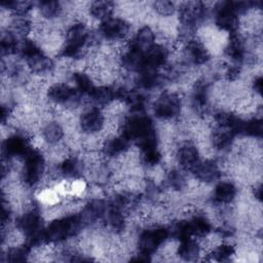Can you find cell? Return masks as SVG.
Here are the masks:
<instances>
[{
    "mask_svg": "<svg viewBox=\"0 0 263 263\" xmlns=\"http://www.w3.org/2000/svg\"><path fill=\"white\" fill-rule=\"evenodd\" d=\"M152 8L154 11L161 15V16H170L175 13L176 11V4L172 1L167 0H160V1H155L152 3Z\"/></svg>",
    "mask_w": 263,
    "mask_h": 263,
    "instance_id": "cell-35",
    "label": "cell"
},
{
    "mask_svg": "<svg viewBox=\"0 0 263 263\" xmlns=\"http://www.w3.org/2000/svg\"><path fill=\"white\" fill-rule=\"evenodd\" d=\"M262 187H261V185L259 184V185H257V186H255V188H254V196H255V198L258 200V201H261V196H262V189H261Z\"/></svg>",
    "mask_w": 263,
    "mask_h": 263,
    "instance_id": "cell-38",
    "label": "cell"
},
{
    "mask_svg": "<svg viewBox=\"0 0 263 263\" xmlns=\"http://www.w3.org/2000/svg\"><path fill=\"white\" fill-rule=\"evenodd\" d=\"M171 236V229L154 226L143 230L138 239L139 253L151 257Z\"/></svg>",
    "mask_w": 263,
    "mask_h": 263,
    "instance_id": "cell-7",
    "label": "cell"
},
{
    "mask_svg": "<svg viewBox=\"0 0 263 263\" xmlns=\"http://www.w3.org/2000/svg\"><path fill=\"white\" fill-rule=\"evenodd\" d=\"M89 38L90 33L87 27L81 22L74 23L66 32L65 42L60 49V54L67 59L78 58L88 44Z\"/></svg>",
    "mask_w": 263,
    "mask_h": 263,
    "instance_id": "cell-2",
    "label": "cell"
},
{
    "mask_svg": "<svg viewBox=\"0 0 263 263\" xmlns=\"http://www.w3.org/2000/svg\"><path fill=\"white\" fill-rule=\"evenodd\" d=\"M186 222L192 237H204L212 230V224L210 220L202 215H195L186 220Z\"/></svg>",
    "mask_w": 263,
    "mask_h": 263,
    "instance_id": "cell-24",
    "label": "cell"
},
{
    "mask_svg": "<svg viewBox=\"0 0 263 263\" xmlns=\"http://www.w3.org/2000/svg\"><path fill=\"white\" fill-rule=\"evenodd\" d=\"M184 54L187 61L195 66L205 64L210 59V53L205 45L197 39H188L184 46Z\"/></svg>",
    "mask_w": 263,
    "mask_h": 263,
    "instance_id": "cell-16",
    "label": "cell"
},
{
    "mask_svg": "<svg viewBox=\"0 0 263 263\" xmlns=\"http://www.w3.org/2000/svg\"><path fill=\"white\" fill-rule=\"evenodd\" d=\"M235 254V248L228 242L217 245L211 252V256L216 261H227Z\"/></svg>",
    "mask_w": 263,
    "mask_h": 263,
    "instance_id": "cell-33",
    "label": "cell"
},
{
    "mask_svg": "<svg viewBox=\"0 0 263 263\" xmlns=\"http://www.w3.org/2000/svg\"><path fill=\"white\" fill-rule=\"evenodd\" d=\"M208 8L203 2L187 1L183 2L179 7V22L182 28V33L185 36L197 28L206 17Z\"/></svg>",
    "mask_w": 263,
    "mask_h": 263,
    "instance_id": "cell-4",
    "label": "cell"
},
{
    "mask_svg": "<svg viewBox=\"0 0 263 263\" xmlns=\"http://www.w3.org/2000/svg\"><path fill=\"white\" fill-rule=\"evenodd\" d=\"M89 100L96 107H103L118 99V88L109 85L95 86L88 95Z\"/></svg>",
    "mask_w": 263,
    "mask_h": 263,
    "instance_id": "cell-18",
    "label": "cell"
},
{
    "mask_svg": "<svg viewBox=\"0 0 263 263\" xmlns=\"http://www.w3.org/2000/svg\"><path fill=\"white\" fill-rule=\"evenodd\" d=\"M130 26L128 22L122 17L111 16L101 22L99 31L100 35L109 41L124 40L129 34Z\"/></svg>",
    "mask_w": 263,
    "mask_h": 263,
    "instance_id": "cell-11",
    "label": "cell"
},
{
    "mask_svg": "<svg viewBox=\"0 0 263 263\" xmlns=\"http://www.w3.org/2000/svg\"><path fill=\"white\" fill-rule=\"evenodd\" d=\"M166 183L171 189L175 191H182L187 186V179L183 171L174 168L167 173Z\"/></svg>",
    "mask_w": 263,
    "mask_h": 263,
    "instance_id": "cell-31",
    "label": "cell"
},
{
    "mask_svg": "<svg viewBox=\"0 0 263 263\" xmlns=\"http://www.w3.org/2000/svg\"><path fill=\"white\" fill-rule=\"evenodd\" d=\"M215 24L221 31L229 34L237 33L239 27V16L233 7L232 1H224L216 4Z\"/></svg>",
    "mask_w": 263,
    "mask_h": 263,
    "instance_id": "cell-9",
    "label": "cell"
},
{
    "mask_svg": "<svg viewBox=\"0 0 263 263\" xmlns=\"http://www.w3.org/2000/svg\"><path fill=\"white\" fill-rule=\"evenodd\" d=\"M237 194L236 186L230 181L219 182L213 191V199L219 204H228L232 202Z\"/></svg>",
    "mask_w": 263,
    "mask_h": 263,
    "instance_id": "cell-20",
    "label": "cell"
},
{
    "mask_svg": "<svg viewBox=\"0 0 263 263\" xmlns=\"http://www.w3.org/2000/svg\"><path fill=\"white\" fill-rule=\"evenodd\" d=\"M40 14L47 20H53L59 17L63 11V7L59 1L42 0L37 4Z\"/></svg>",
    "mask_w": 263,
    "mask_h": 263,
    "instance_id": "cell-29",
    "label": "cell"
},
{
    "mask_svg": "<svg viewBox=\"0 0 263 263\" xmlns=\"http://www.w3.org/2000/svg\"><path fill=\"white\" fill-rule=\"evenodd\" d=\"M224 52L228 59L234 63H241L246 57V46L243 39L238 33L229 34V40L226 43Z\"/></svg>",
    "mask_w": 263,
    "mask_h": 263,
    "instance_id": "cell-19",
    "label": "cell"
},
{
    "mask_svg": "<svg viewBox=\"0 0 263 263\" xmlns=\"http://www.w3.org/2000/svg\"><path fill=\"white\" fill-rule=\"evenodd\" d=\"M181 99L175 91H164L157 97L153 104L154 115L162 120L176 118L181 112Z\"/></svg>",
    "mask_w": 263,
    "mask_h": 263,
    "instance_id": "cell-8",
    "label": "cell"
},
{
    "mask_svg": "<svg viewBox=\"0 0 263 263\" xmlns=\"http://www.w3.org/2000/svg\"><path fill=\"white\" fill-rule=\"evenodd\" d=\"M23 158L22 180L27 186H35L41 181L45 171L44 156L39 150L31 148Z\"/></svg>",
    "mask_w": 263,
    "mask_h": 263,
    "instance_id": "cell-6",
    "label": "cell"
},
{
    "mask_svg": "<svg viewBox=\"0 0 263 263\" xmlns=\"http://www.w3.org/2000/svg\"><path fill=\"white\" fill-rule=\"evenodd\" d=\"M128 147L129 141L120 134L118 136L107 139L103 145V151L105 155L109 157H115L124 154L127 151Z\"/></svg>",
    "mask_w": 263,
    "mask_h": 263,
    "instance_id": "cell-22",
    "label": "cell"
},
{
    "mask_svg": "<svg viewBox=\"0 0 263 263\" xmlns=\"http://www.w3.org/2000/svg\"><path fill=\"white\" fill-rule=\"evenodd\" d=\"M17 230L28 238L30 246L43 242V224L41 214L36 209H31L22 214L16 220Z\"/></svg>",
    "mask_w": 263,
    "mask_h": 263,
    "instance_id": "cell-5",
    "label": "cell"
},
{
    "mask_svg": "<svg viewBox=\"0 0 263 263\" xmlns=\"http://www.w3.org/2000/svg\"><path fill=\"white\" fill-rule=\"evenodd\" d=\"M65 132L63 126L57 121L46 122L41 129V136L45 143L48 145H57L64 138Z\"/></svg>",
    "mask_w": 263,
    "mask_h": 263,
    "instance_id": "cell-25",
    "label": "cell"
},
{
    "mask_svg": "<svg viewBox=\"0 0 263 263\" xmlns=\"http://www.w3.org/2000/svg\"><path fill=\"white\" fill-rule=\"evenodd\" d=\"M114 10V3L111 1H93L89 4L88 11L91 17L101 22L111 17Z\"/></svg>",
    "mask_w": 263,
    "mask_h": 263,
    "instance_id": "cell-27",
    "label": "cell"
},
{
    "mask_svg": "<svg viewBox=\"0 0 263 263\" xmlns=\"http://www.w3.org/2000/svg\"><path fill=\"white\" fill-rule=\"evenodd\" d=\"M155 44L156 41L154 31L149 26H143L133 37L128 47L145 55Z\"/></svg>",
    "mask_w": 263,
    "mask_h": 263,
    "instance_id": "cell-15",
    "label": "cell"
},
{
    "mask_svg": "<svg viewBox=\"0 0 263 263\" xmlns=\"http://www.w3.org/2000/svg\"><path fill=\"white\" fill-rule=\"evenodd\" d=\"M2 151L5 156L10 157H24L31 149L28 140L22 135L9 136L3 142Z\"/></svg>",
    "mask_w": 263,
    "mask_h": 263,
    "instance_id": "cell-17",
    "label": "cell"
},
{
    "mask_svg": "<svg viewBox=\"0 0 263 263\" xmlns=\"http://www.w3.org/2000/svg\"><path fill=\"white\" fill-rule=\"evenodd\" d=\"M46 96L49 102L63 106H75L80 100V93L76 88L64 82L51 84L46 91Z\"/></svg>",
    "mask_w": 263,
    "mask_h": 263,
    "instance_id": "cell-10",
    "label": "cell"
},
{
    "mask_svg": "<svg viewBox=\"0 0 263 263\" xmlns=\"http://www.w3.org/2000/svg\"><path fill=\"white\" fill-rule=\"evenodd\" d=\"M155 128L151 118L143 113H134L126 117L121 125V135L129 142L137 144L155 135Z\"/></svg>",
    "mask_w": 263,
    "mask_h": 263,
    "instance_id": "cell-3",
    "label": "cell"
},
{
    "mask_svg": "<svg viewBox=\"0 0 263 263\" xmlns=\"http://www.w3.org/2000/svg\"><path fill=\"white\" fill-rule=\"evenodd\" d=\"M81 228H83V225L78 214L57 218L44 227L42 240L48 243H60L77 235Z\"/></svg>",
    "mask_w": 263,
    "mask_h": 263,
    "instance_id": "cell-1",
    "label": "cell"
},
{
    "mask_svg": "<svg viewBox=\"0 0 263 263\" xmlns=\"http://www.w3.org/2000/svg\"><path fill=\"white\" fill-rule=\"evenodd\" d=\"M253 89L259 96L261 95V91H262V77L260 75L255 77V79L253 81Z\"/></svg>",
    "mask_w": 263,
    "mask_h": 263,
    "instance_id": "cell-37",
    "label": "cell"
},
{
    "mask_svg": "<svg viewBox=\"0 0 263 263\" xmlns=\"http://www.w3.org/2000/svg\"><path fill=\"white\" fill-rule=\"evenodd\" d=\"M1 52L2 55H10L15 53L20 48V43L17 41L16 35L13 32H6L1 37Z\"/></svg>",
    "mask_w": 263,
    "mask_h": 263,
    "instance_id": "cell-32",
    "label": "cell"
},
{
    "mask_svg": "<svg viewBox=\"0 0 263 263\" xmlns=\"http://www.w3.org/2000/svg\"><path fill=\"white\" fill-rule=\"evenodd\" d=\"M72 80L74 83V87L80 95H89L92 88L96 86L92 82L90 76H88L84 72H75L72 75Z\"/></svg>",
    "mask_w": 263,
    "mask_h": 263,
    "instance_id": "cell-30",
    "label": "cell"
},
{
    "mask_svg": "<svg viewBox=\"0 0 263 263\" xmlns=\"http://www.w3.org/2000/svg\"><path fill=\"white\" fill-rule=\"evenodd\" d=\"M79 125L81 130L85 134H97L101 132L105 125V115L100 108L92 107L81 114Z\"/></svg>",
    "mask_w": 263,
    "mask_h": 263,
    "instance_id": "cell-13",
    "label": "cell"
},
{
    "mask_svg": "<svg viewBox=\"0 0 263 263\" xmlns=\"http://www.w3.org/2000/svg\"><path fill=\"white\" fill-rule=\"evenodd\" d=\"M192 174L199 182L210 184L216 182L221 177V168L216 160L205 159L200 160L192 170Z\"/></svg>",
    "mask_w": 263,
    "mask_h": 263,
    "instance_id": "cell-14",
    "label": "cell"
},
{
    "mask_svg": "<svg viewBox=\"0 0 263 263\" xmlns=\"http://www.w3.org/2000/svg\"><path fill=\"white\" fill-rule=\"evenodd\" d=\"M81 163L76 157H67L65 158L59 166L60 174L67 179H75L80 175Z\"/></svg>",
    "mask_w": 263,
    "mask_h": 263,
    "instance_id": "cell-28",
    "label": "cell"
},
{
    "mask_svg": "<svg viewBox=\"0 0 263 263\" xmlns=\"http://www.w3.org/2000/svg\"><path fill=\"white\" fill-rule=\"evenodd\" d=\"M177 255L184 261H195L200 255V245L194 237H188L179 240Z\"/></svg>",
    "mask_w": 263,
    "mask_h": 263,
    "instance_id": "cell-21",
    "label": "cell"
},
{
    "mask_svg": "<svg viewBox=\"0 0 263 263\" xmlns=\"http://www.w3.org/2000/svg\"><path fill=\"white\" fill-rule=\"evenodd\" d=\"M30 246H17L7 250L6 260L10 262H22L28 259L30 253Z\"/></svg>",
    "mask_w": 263,
    "mask_h": 263,
    "instance_id": "cell-34",
    "label": "cell"
},
{
    "mask_svg": "<svg viewBox=\"0 0 263 263\" xmlns=\"http://www.w3.org/2000/svg\"><path fill=\"white\" fill-rule=\"evenodd\" d=\"M28 67L30 70L35 74H48L53 69V62L52 60L46 55L43 51H41L39 54L35 55L31 60L27 61Z\"/></svg>",
    "mask_w": 263,
    "mask_h": 263,
    "instance_id": "cell-26",
    "label": "cell"
},
{
    "mask_svg": "<svg viewBox=\"0 0 263 263\" xmlns=\"http://www.w3.org/2000/svg\"><path fill=\"white\" fill-rule=\"evenodd\" d=\"M142 152V160L146 165L154 166L157 165L161 160V153L158 148L148 149Z\"/></svg>",
    "mask_w": 263,
    "mask_h": 263,
    "instance_id": "cell-36",
    "label": "cell"
},
{
    "mask_svg": "<svg viewBox=\"0 0 263 263\" xmlns=\"http://www.w3.org/2000/svg\"><path fill=\"white\" fill-rule=\"evenodd\" d=\"M176 159L183 171H190L200 161L199 150L191 141L182 142L176 151Z\"/></svg>",
    "mask_w": 263,
    "mask_h": 263,
    "instance_id": "cell-12",
    "label": "cell"
},
{
    "mask_svg": "<svg viewBox=\"0 0 263 263\" xmlns=\"http://www.w3.org/2000/svg\"><path fill=\"white\" fill-rule=\"evenodd\" d=\"M234 137L235 136L228 128L217 126L211 136L212 146L218 151H226L232 146Z\"/></svg>",
    "mask_w": 263,
    "mask_h": 263,
    "instance_id": "cell-23",
    "label": "cell"
}]
</instances>
